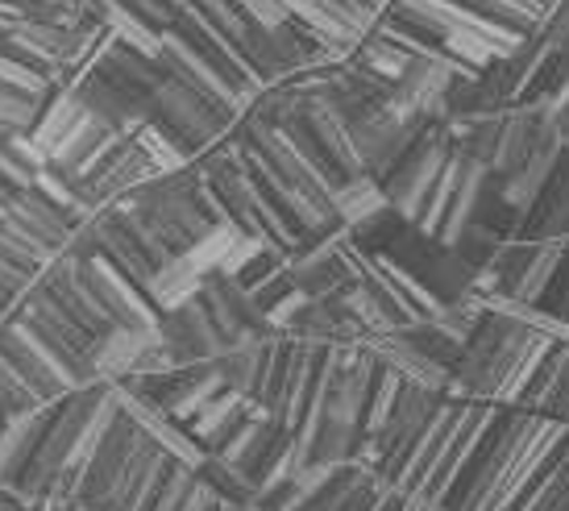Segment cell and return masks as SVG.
Returning a JSON list of instances; mask_svg holds the SVG:
<instances>
[{
    "instance_id": "cell-26",
    "label": "cell",
    "mask_w": 569,
    "mask_h": 511,
    "mask_svg": "<svg viewBox=\"0 0 569 511\" xmlns=\"http://www.w3.org/2000/svg\"><path fill=\"white\" fill-rule=\"evenodd\" d=\"M100 21H104V30H109V38L117 47L138 50L146 59L162 63V33L167 30H154L150 21H142L138 13H129L126 4H117V0H100Z\"/></svg>"
},
{
    "instance_id": "cell-36",
    "label": "cell",
    "mask_w": 569,
    "mask_h": 511,
    "mask_svg": "<svg viewBox=\"0 0 569 511\" xmlns=\"http://www.w3.org/2000/svg\"><path fill=\"white\" fill-rule=\"evenodd\" d=\"M38 117H42V104H38V100L21 97L13 88H0V142L21 138V133H33Z\"/></svg>"
},
{
    "instance_id": "cell-47",
    "label": "cell",
    "mask_w": 569,
    "mask_h": 511,
    "mask_svg": "<svg viewBox=\"0 0 569 511\" xmlns=\"http://www.w3.org/2000/svg\"><path fill=\"white\" fill-rule=\"evenodd\" d=\"M432 508H437V503L428 495H408V503H403V511H432Z\"/></svg>"
},
{
    "instance_id": "cell-39",
    "label": "cell",
    "mask_w": 569,
    "mask_h": 511,
    "mask_svg": "<svg viewBox=\"0 0 569 511\" xmlns=\"http://www.w3.org/2000/svg\"><path fill=\"white\" fill-rule=\"evenodd\" d=\"M532 38H540L557 59H569V0H553V4H549L545 26H540Z\"/></svg>"
},
{
    "instance_id": "cell-46",
    "label": "cell",
    "mask_w": 569,
    "mask_h": 511,
    "mask_svg": "<svg viewBox=\"0 0 569 511\" xmlns=\"http://www.w3.org/2000/svg\"><path fill=\"white\" fill-rule=\"evenodd\" d=\"M403 503H408V495H403V491H387L375 511H403Z\"/></svg>"
},
{
    "instance_id": "cell-6",
    "label": "cell",
    "mask_w": 569,
    "mask_h": 511,
    "mask_svg": "<svg viewBox=\"0 0 569 511\" xmlns=\"http://www.w3.org/2000/svg\"><path fill=\"white\" fill-rule=\"evenodd\" d=\"M171 30L179 33L183 42H191V47L200 50L208 63L217 67L224 80L233 83V88H241V92H246L250 100H258L262 92H267V83L253 76V67L246 63V54H241L238 42H233V38H229L224 30H217V26H212L204 13L191 4V0L183 4V9H179V13H174Z\"/></svg>"
},
{
    "instance_id": "cell-37",
    "label": "cell",
    "mask_w": 569,
    "mask_h": 511,
    "mask_svg": "<svg viewBox=\"0 0 569 511\" xmlns=\"http://www.w3.org/2000/svg\"><path fill=\"white\" fill-rule=\"evenodd\" d=\"M191 491H196V470L171 458V462H167V474H162V482H159V491H154V499H150L146 511H183Z\"/></svg>"
},
{
    "instance_id": "cell-10",
    "label": "cell",
    "mask_w": 569,
    "mask_h": 511,
    "mask_svg": "<svg viewBox=\"0 0 569 511\" xmlns=\"http://www.w3.org/2000/svg\"><path fill=\"white\" fill-rule=\"evenodd\" d=\"M545 126H549V97H532L503 109L499 142H495V154H490V176L495 179L516 176L523 162H528V154L537 150Z\"/></svg>"
},
{
    "instance_id": "cell-34",
    "label": "cell",
    "mask_w": 569,
    "mask_h": 511,
    "mask_svg": "<svg viewBox=\"0 0 569 511\" xmlns=\"http://www.w3.org/2000/svg\"><path fill=\"white\" fill-rule=\"evenodd\" d=\"M38 412H50V403H42V395L0 353V415L4 420H21V415H38Z\"/></svg>"
},
{
    "instance_id": "cell-50",
    "label": "cell",
    "mask_w": 569,
    "mask_h": 511,
    "mask_svg": "<svg viewBox=\"0 0 569 511\" xmlns=\"http://www.w3.org/2000/svg\"><path fill=\"white\" fill-rule=\"evenodd\" d=\"M432 511H445V508H432Z\"/></svg>"
},
{
    "instance_id": "cell-30",
    "label": "cell",
    "mask_w": 569,
    "mask_h": 511,
    "mask_svg": "<svg viewBox=\"0 0 569 511\" xmlns=\"http://www.w3.org/2000/svg\"><path fill=\"white\" fill-rule=\"evenodd\" d=\"M133 146L150 159V167H154L159 176H179V171H188V167L200 162V159H191L188 146L179 142L162 121H150V126L138 129V133H133Z\"/></svg>"
},
{
    "instance_id": "cell-12",
    "label": "cell",
    "mask_w": 569,
    "mask_h": 511,
    "mask_svg": "<svg viewBox=\"0 0 569 511\" xmlns=\"http://www.w3.org/2000/svg\"><path fill=\"white\" fill-rule=\"evenodd\" d=\"M561 159H566V150H561L553 112H549V126H545V133H540L537 150L528 154V162H523L511 179H499V183H503V204L516 212V224H520V229H523V221L532 217V208L540 204V196H545V188H549V179H553L557 162ZM520 229H516V233H520Z\"/></svg>"
},
{
    "instance_id": "cell-45",
    "label": "cell",
    "mask_w": 569,
    "mask_h": 511,
    "mask_svg": "<svg viewBox=\"0 0 569 511\" xmlns=\"http://www.w3.org/2000/svg\"><path fill=\"white\" fill-rule=\"evenodd\" d=\"M17 26H21V17H17L13 9L4 4V0H0V38H9V33H13Z\"/></svg>"
},
{
    "instance_id": "cell-32",
    "label": "cell",
    "mask_w": 569,
    "mask_h": 511,
    "mask_svg": "<svg viewBox=\"0 0 569 511\" xmlns=\"http://www.w3.org/2000/svg\"><path fill=\"white\" fill-rule=\"evenodd\" d=\"M461 171H466V154H461V150H453V159H449V167H445V176L437 179V188H432V196H428L420 221L411 224L420 238L437 241L445 217H449V208H453V196H458V188H461Z\"/></svg>"
},
{
    "instance_id": "cell-40",
    "label": "cell",
    "mask_w": 569,
    "mask_h": 511,
    "mask_svg": "<svg viewBox=\"0 0 569 511\" xmlns=\"http://www.w3.org/2000/svg\"><path fill=\"white\" fill-rule=\"evenodd\" d=\"M233 4L258 30H279V26L291 21V0H233Z\"/></svg>"
},
{
    "instance_id": "cell-9",
    "label": "cell",
    "mask_w": 569,
    "mask_h": 511,
    "mask_svg": "<svg viewBox=\"0 0 569 511\" xmlns=\"http://www.w3.org/2000/svg\"><path fill=\"white\" fill-rule=\"evenodd\" d=\"M200 304L208 308L217 333L224 337V350L246 341V337H274L267 317L253 304V295L241 288L238 279H229V274H208L204 288H200Z\"/></svg>"
},
{
    "instance_id": "cell-28",
    "label": "cell",
    "mask_w": 569,
    "mask_h": 511,
    "mask_svg": "<svg viewBox=\"0 0 569 511\" xmlns=\"http://www.w3.org/2000/svg\"><path fill=\"white\" fill-rule=\"evenodd\" d=\"M200 288H204V274L191 271L188 258H171L167 267H162L154 279H150V288H146V295H150V304H154V312H174V308L191 304V300H200Z\"/></svg>"
},
{
    "instance_id": "cell-14",
    "label": "cell",
    "mask_w": 569,
    "mask_h": 511,
    "mask_svg": "<svg viewBox=\"0 0 569 511\" xmlns=\"http://www.w3.org/2000/svg\"><path fill=\"white\" fill-rule=\"evenodd\" d=\"M358 350L370 353L382 370H391L399 383L408 387H420V391H437V395H449V383H453V374L441 370L432 358L411 345L403 333H387V337H362L358 341Z\"/></svg>"
},
{
    "instance_id": "cell-21",
    "label": "cell",
    "mask_w": 569,
    "mask_h": 511,
    "mask_svg": "<svg viewBox=\"0 0 569 511\" xmlns=\"http://www.w3.org/2000/svg\"><path fill=\"white\" fill-rule=\"evenodd\" d=\"M154 341H159V329H109L96 341V379L100 383H126Z\"/></svg>"
},
{
    "instance_id": "cell-11",
    "label": "cell",
    "mask_w": 569,
    "mask_h": 511,
    "mask_svg": "<svg viewBox=\"0 0 569 511\" xmlns=\"http://www.w3.org/2000/svg\"><path fill=\"white\" fill-rule=\"evenodd\" d=\"M303 126L317 138V146L325 150V159L332 162L337 176L341 179L366 176V162L358 154L353 129H349L346 112L337 109V100L325 97V92H303Z\"/></svg>"
},
{
    "instance_id": "cell-13",
    "label": "cell",
    "mask_w": 569,
    "mask_h": 511,
    "mask_svg": "<svg viewBox=\"0 0 569 511\" xmlns=\"http://www.w3.org/2000/svg\"><path fill=\"white\" fill-rule=\"evenodd\" d=\"M112 395H117V408H121V412H126L129 420L146 432V441H154L167 458L191 465V470L204 462V449H200V441H196V437H191L179 420H171V415L162 412L159 403L142 400V395H133V391H126V387H117V383H112Z\"/></svg>"
},
{
    "instance_id": "cell-20",
    "label": "cell",
    "mask_w": 569,
    "mask_h": 511,
    "mask_svg": "<svg viewBox=\"0 0 569 511\" xmlns=\"http://www.w3.org/2000/svg\"><path fill=\"white\" fill-rule=\"evenodd\" d=\"M88 71H96L100 80H109L112 88H121V92H142V97H154V92H159V83L167 80L162 63L146 59V54H138V50L117 47L112 38L100 42V50L92 54Z\"/></svg>"
},
{
    "instance_id": "cell-23",
    "label": "cell",
    "mask_w": 569,
    "mask_h": 511,
    "mask_svg": "<svg viewBox=\"0 0 569 511\" xmlns=\"http://www.w3.org/2000/svg\"><path fill=\"white\" fill-rule=\"evenodd\" d=\"M523 241H569V154L557 162L549 188L540 196V204L532 208V217L523 221L516 233Z\"/></svg>"
},
{
    "instance_id": "cell-43",
    "label": "cell",
    "mask_w": 569,
    "mask_h": 511,
    "mask_svg": "<svg viewBox=\"0 0 569 511\" xmlns=\"http://www.w3.org/2000/svg\"><path fill=\"white\" fill-rule=\"evenodd\" d=\"M38 511H88L80 503V499L76 495H63V491H50L47 499H42V503H38Z\"/></svg>"
},
{
    "instance_id": "cell-42",
    "label": "cell",
    "mask_w": 569,
    "mask_h": 511,
    "mask_svg": "<svg viewBox=\"0 0 569 511\" xmlns=\"http://www.w3.org/2000/svg\"><path fill=\"white\" fill-rule=\"evenodd\" d=\"M0 179H4V183H13L17 192H30L33 188V171L30 167H21L17 154L4 142H0Z\"/></svg>"
},
{
    "instance_id": "cell-4",
    "label": "cell",
    "mask_w": 569,
    "mask_h": 511,
    "mask_svg": "<svg viewBox=\"0 0 569 511\" xmlns=\"http://www.w3.org/2000/svg\"><path fill=\"white\" fill-rule=\"evenodd\" d=\"M162 71H167V80L191 88L196 97H204L208 104H217L221 112H229L233 121H246V117H250L253 100L246 97L241 88H233V83L224 80L221 71L208 63L191 42H183L174 30L162 33Z\"/></svg>"
},
{
    "instance_id": "cell-24",
    "label": "cell",
    "mask_w": 569,
    "mask_h": 511,
    "mask_svg": "<svg viewBox=\"0 0 569 511\" xmlns=\"http://www.w3.org/2000/svg\"><path fill=\"white\" fill-rule=\"evenodd\" d=\"M387 208H391V200H387V188H382L375 176L346 179V183L332 192V212H337V221H341V229H346V233H353V229L370 224L375 217H382Z\"/></svg>"
},
{
    "instance_id": "cell-49",
    "label": "cell",
    "mask_w": 569,
    "mask_h": 511,
    "mask_svg": "<svg viewBox=\"0 0 569 511\" xmlns=\"http://www.w3.org/2000/svg\"><path fill=\"white\" fill-rule=\"evenodd\" d=\"M561 320H566V324H569V304H566V312H561Z\"/></svg>"
},
{
    "instance_id": "cell-27",
    "label": "cell",
    "mask_w": 569,
    "mask_h": 511,
    "mask_svg": "<svg viewBox=\"0 0 569 511\" xmlns=\"http://www.w3.org/2000/svg\"><path fill=\"white\" fill-rule=\"evenodd\" d=\"M196 479L204 482L229 511H253V503H258V482L246 479L229 458H208L204 453V462L196 465Z\"/></svg>"
},
{
    "instance_id": "cell-22",
    "label": "cell",
    "mask_w": 569,
    "mask_h": 511,
    "mask_svg": "<svg viewBox=\"0 0 569 511\" xmlns=\"http://www.w3.org/2000/svg\"><path fill=\"white\" fill-rule=\"evenodd\" d=\"M50 412H38V415H21V420H4V429H0V487L9 482L13 487L26 470H30L33 453L42 445V437L50 429Z\"/></svg>"
},
{
    "instance_id": "cell-17",
    "label": "cell",
    "mask_w": 569,
    "mask_h": 511,
    "mask_svg": "<svg viewBox=\"0 0 569 511\" xmlns=\"http://www.w3.org/2000/svg\"><path fill=\"white\" fill-rule=\"evenodd\" d=\"M9 224H13L21 238H30L33 246H42L50 254H67V246H71V233H76V224L67 212L50 204L47 196L30 192H17V200L9 204Z\"/></svg>"
},
{
    "instance_id": "cell-29",
    "label": "cell",
    "mask_w": 569,
    "mask_h": 511,
    "mask_svg": "<svg viewBox=\"0 0 569 511\" xmlns=\"http://www.w3.org/2000/svg\"><path fill=\"white\" fill-rule=\"evenodd\" d=\"M83 104H80V97H76V92H71V88H59V92H54V97L47 100V104H42V117H38V126H33V146H38V150H42V154H54V146L63 142L67 133H71V129H76V121H80L83 117Z\"/></svg>"
},
{
    "instance_id": "cell-15",
    "label": "cell",
    "mask_w": 569,
    "mask_h": 511,
    "mask_svg": "<svg viewBox=\"0 0 569 511\" xmlns=\"http://www.w3.org/2000/svg\"><path fill=\"white\" fill-rule=\"evenodd\" d=\"M461 415H466V403L449 400L441 412H437V420L411 441L408 458H403V470H399V491H403V495H425V487H428V479H432L437 462H441L449 437L458 432Z\"/></svg>"
},
{
    "instance_id": "cell-18",
    "label": "cell",
    "mask_w": 569,
    "mask_h": 511,
    "mask_svg": "<svg viewBox=\"0 0 569 511\" xmlns=\"http://www.w3.org/2000/svg\"><path fill=\"white\" fill-rule=\"evenodd\" d=\"M291 445H296V437H291L279 420H270V415H253L250 429L241 432V441L233 445V453H229V462L238 465L250 482L262 487V482L270 479V470L287 458V449Z\"/></svg>"
},
{
    "instance_id": "cell-44",
    "label": "cell",
    "mask_w": 569,
    "mask_h": 511,
    "mask_svg": "<svg viewBox=\"0 0 569 511\" xmlns=\"http://www.w3.org/2000/svg\"><path fill=\"white\" fill-rule=\"evenodd\" d=\"M553 112V126H557V138H561V150L569 154V100L566 104H557V109H549Z\"/></svg>"
},
{
    "instance_id": "cell-19",
    "label": "cell",
    "mask_w": 569,
    "mask_h": 511,
    "mask_svg": "<svg viewBox=\"0 0 569 511\" xmlns=\"http://www.w3.org/2000/svg\"><path fill=\"white\" fill-rule=\"evenodd\" d=\"M274 341H279V337H246L238 345H229V350L217 358V374L224 379V391H233L241 400L258 403L262 387H267L270 358H274Z\"/></svg>"
},
{
    "instance_id": "cell-16",
    "label": "cell",
    "mask_w": 569,
    "mask_h": 511,
    "mask_svg": "<svg viewBox=\"0 0 569 511\" xmlns=\"http://www.w3.org/2000/svg\"><path fill=\"white\" fill-rule=\"evenodd\" d=\"M167 453H162L154 441H146L142 432V445H138V453L126 462V470H121V479L112 482L109 499L100 503V511H146L150 508V499H154V491H159L162 474H167Z\"/></svg>"
},
{
    "instance_id": "cell-8",
    "label": "cell",
    "mask_w": 569,
    "mask_h": 511,
    "mask_svg": "<svg viewBox=\"0 0 569 511\" xmlns=\"http://www.w3.org/2000/svg\"><path fill=\"white\" fill-rule=\"evenodd\" d=\"M159 341L171 350V358L183 370L217 367V358L224 353V337L217 333V324H212V317H208V308L200 300L174 308V312H162Z\"/></svg>"
},
{
    "instance_id": "cell-7",
    "label": "cell",
    "mask_w": 569,
    "mask_h": 511,
    "mask_svg": "<svg viewBox=\"0 0 569 511\" xmlns=\"http://www.w3.org/2000/svg\"><path fill=\"white\" fill-rule=\"evenodd\" d=\"M117 400V395H112ZM138 445H142V429L129 420L121 408H117V420H112V429L104 432V441L96 445L92 462L80 470V487H76V499H80L88 511H100V503L109 499L112 482L121 479V470H126V462L138 453Z\"/></svg>"
},
{
    "instance_id": "cell-31",
    "label": "cell",
    "mask_w": 569,
    "mask_h": 511,
    "mask_svg": "<svg viewBox=\"0 0 569 511\" xmlns=\"http://www.w3.org/2000/svg\"><path fill=\"white\" fill-rule=\"evenodd\" d=\"M358 67H366L375 80H382V83H391V88H399V83L408 80V71L416 67V59H411L408 50H399V47H391V42H382L379 33H370L362 47L349 54Z\"/></svg>"
},
{
    "instance_id": "cell-33",
    "label": "cell",
    "mask_w": 569,
    "mask_h": 511,
    "mask_svg": "<svg viewBox=\"0 0 569 511\" xmlns=\"http://www.w3.org/2000/svg\"><path fill=\"white\" fill-rule=\"evenodd\" d=\"M458 4L475 9L482 17H495V21H503V26L520 33H537L545 26V13H549L545 0H458Z\"/></svg>"
},
{
    "instance_id": "cell-3",
    "label": "cell",
    "mask_w": 569,
    "mask_h": 511,
    "mask_svg": "<svg viewBox=\"0 0 569 511\" xmlns=\"http://www.w3.org/2000/svg\"><path fill=\"white\" fill-rule=\"evenodd\" d=\"M154 112H159L162 126L188 146L191 159L212 154L217 146L233 138V126H238L229 112H221L217 104H208L204 97H196L191 88H183V83H174V80L159 83V92H154Z\"/></svg>"
},
{
    "instance_id": "cell-25",
    "label": "cell",
    "mask_w": 569,
    "mask_h": 511,
    "mask_svg": "<svg viewBox=\"0 0 569 511\" xmlns=\"http://www.w3.org/2000/svg\"><path fill=\"white\" fill-rule=\"evenodd\" d=\"M490 167L487 162H478L466 154V171H461V188L458 196H453V208H449V217H445L441 233H437V241L441 246H453V241L475 224L478 217V204H482V196H487V183H490Z\"/></svg>"
},
{
    "instance_id": "cell-48",
    "label": "cell",
    "mask_w": 569,
    "mask_h": 511,
    "mask_svg": "<svg viewBox=\"0 0 569 511\" xmlns=\"http://www.w3.org/2000/svg\"><path fill=\"white\" fill-rule=\"evenodd\" d=\"M167 4H171V9H183V4H188V0H167Z\"/></svg>"
},
{
    "instance_id": "cell-1",
    "label": "cell",
    "mask_w": 569,
    "mask_h": 511,
    "mask_svg": "<svg viewBox=\"0 0 569 511\" xmlns=\"http://www.w3.org/2000/svg\"><path fill=\"white\" fill-rule=\"evenodd\" d=\"M121 204L133 208L159 233V241L167 246L171 258L188 254L196 241H204L217 229V221H212V212L204 204V171H200V162L179 171V176H159L154 183H146L138 196L121 200Z\"/></svg>"
},
{
    "instance_id": "cell-2",
    "label": "cell",
    "mask_w": 569,
    "mask_h": 511,
    "mask_svg": "<svg viewBox=\"0 0 569 511\" xmlns=\"http://www.w3.org/2000/svg\"><path fill=\"white\" fill-rule=\"evenodd\" d=\"M453 150H458V146H453V138H449V129L432 126L411 142V150L399 159L396 171L382 179L387 200H391V208H396L408 224L420 221L428 196H432V188H437V179L445 176V167H449V159H453Z\"/></svg>"
},
{
    "instance_id": "cell-38",
    "label": "cell",
    "mask_w": 569,
    "mask_h": 511,
    "mask_svg": "<svg viewBox=\"0 0 569 511\" xmlns=\"http://www.w3.org/2000/svg\"><path fill=\"white\" fill-rule=\"evenodd\" d=\"M191 4H196V9H200V13H204L208 21L217 26V30L229 33L238 47H241V38L250 33V21L241 17V9L233 4V0H191Z\"/></svg>"
},
{
    "instance_id": "cell-41",
    "label": "cell",
    "mask_w": 569,
    "mask_h": 511,
    "mask_svg": "<svg viewBox=\"0 0 569 511\" xmlns=\"http://www.w3.org/2000/svg\"><path fill=\"white\" fill-rule=\"evenodd\" d=\"M117 4H126L129 13H138L142 21H150L154 30H171L174 13H179V9H171L167 0H117Z\"/></svg>"
},
{
    "instance_id": "cell-35",
    "label": "cell",
    "mask_w": 569,
    "mask_h": 511,
    "mask_svg": "<svg viewBox=\"0 0 569 511\" xmlns=\"http://www.w3.org/2000/svg\"><path fill=\"white\" fill-rule=\"evenodd\" d=\"M0 88H13V92H21V97H30L38 100V104H47L59 88L38 71V67L30 63H21L13 50L9 47H0Z\"/></svg>"
},
{
    "instance_id": "cell-5",
    "label": "cell",
    "mask_w": 569,
    "mask_h": 511,
    "mask_svg": "<svg viewBox=\"0 0 569 511\" xmlns=\"http://www.w3.org/2000/svg\"><path fill=\"white\" fill-rule=\"evenodd\" d=\"M80 279L83 288L92 291L100 312L109 317L112 329H159V312L150 304V295L117 271L109 258H80Z\"/></svg>"
}]
</instances>
